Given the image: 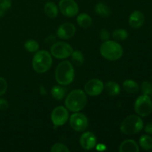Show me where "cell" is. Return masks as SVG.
Here are the masks:
<instances>
[{
  "label": "cell",
  "mask_w": 152,
  "mask_h": 152,
  "mask_svg": "<svg viewBox=\"0 0 152 152\" xmlns=\"http://www.w3.org/2000/svg\"><path fill=\"white\" fill-rule=\"evenodd\" d=\"M99 52L107 60L117 61L123 56V48L117 41L108 40L101 45Z\"/></svg>",
  "instance_id": "4"
},
{
  "label": "cell",
  "mask_w": 152,
  "mask_h": 152,
  "mask_svg": "<svg viewBox=\"0 0 152 152\" xmlns=\"http://www.w3.org/2000/svg\"><path fill=\"white\" fill-rule=\"evenodd\" d=\"M39 91H40V94H41L42 96H45V95H47V91H46L45 88L42 85H41V86H39Z\"/></svg>",
  "instance_id": "35"
},
{
  "label": "cell",
  "mask_w": 152,
  "mask_h": 152,
  "mask_svg": "<svg viewBox=\"0 0 152 152\" xmlns=\"http://www.w3.org/2000/svg\"><path fill=\"white\" fill-rule=\"evenodd\" d=\"M11 0H0V18L2 17L7 10L11 7Z\"/></svg>",
  "instance_id": "26"
},
{
  "label": "cell",
  "mask_w": 152,
  "mask_h": 152,
  "mask_svg": "<svg viewBox=\"0 0 152 152\" xmlns=\"http://www.w3.org/2000/svg\"><path fill=\"white\" fill-rule=\"evenodd\" d=\"M140 146L144 150H148L152 149V137L149 135L144 134L140 137L139 140Z\"/></svg>",
  "instance_id": "22"
},
{
  "label": "cell",
  "mask_w": 152,
  "mask_h": 152,
  "mask_svg": "<svg viewBox=\"0 0 152 152\" xmlns=\"http://www.w3.org/2000/svg\"><path fill=\"white\" fill-rule=\"evenodd\" d=\"M75 76L74 66L69 61H62L57 65L55 71V79L58 84L68 86L73 83Z\"/></svg>",
  "instance_id": "2"
},
{
  "label": "cell",
  "mask_w": 152,
  "mask_h": 152,
  "mask_svg": "<svg viewBox=\"0 0 152 152\" xmlns=\"http://www.w3.org/2000/svg\"><path fill=\"white\" fill-rule=\"evenodd\" d=\"M68 118H69L68 110L64 106L56 107L52 111L50 115L52 123L54 125L55 128L65 125L68 122Z\"/></svg>",
  "instance_id": "8"
},
{
  "label": "cell",
  "mask_w": 152,
  "mask_h": 152,
  "mask_svg": "<svg viewBox=\"0 0 152 152\" xmlns=\"http://www.w3.org/2000/svg\"><path fill=\"white\" fill-rule=\"evenodd\" d=\"M99 37H100L102 41L105 42L110 39L111 35H110V33L108 32V30L105 29V28H102L99 31Z\"/></svg>",
  "instance_id": "30"
},
{
  "label": "cell",
  "mask_w": 152,
  "mask_h": 152,
  "mask_svg": "<svg viewBox=\"0 0 152 152\" xmlns=\"http://www.w3.org/2000/svg\"><path fill=\"white\" fill-rule=\"evenodd\" d=\"M24 47H25V50L29 52V53H36L39 50V45L36 40L29 39L25 42Z\"/></svg>",
  "instance_id": "25"
},
{
  "label": "cell",
  "mask_w": 152,
  "mask_h": 152,
  "mask_svg": "<svg viewBox=\"0 0 152 152\" xmlns=\"http://www.w3.org/2000/svg\"><path fill=\"white\" fill-rule=\"evenodd\" d=\"M123 89L129 94H136L139 91V85L133 80H126L123 83Z\"/></svg>",
  "instance_id": "18"
},
{
  "label": "cell",
  "mask_w": 152,
  "mask_h": 152,
  "mask_svg": "<svg viewBox=\"0 0 152 152\" xmlns=\"http://www.w3.org/2000/svg\"><path fill=\"white\" fill-rule=\"evenodd\" d=\"M88 102L86 92L80 89H76L70 92L65 99L66 108L71 112H78L86 106Z\"/></svg>",
  "instance_id": "1"
},
{
  "label": "cell",
  "mask_w": 152,
  "mask_h": 152,
  "mask_svg": "<svg viewBox=\"0 0 152 152\" xmlns=\"http://www.w3.org/2000/svg\"><path fill=\"white\" fill-rule=\"evenodd\" d=\"M74 49L71 45L65 42H56L50 47V54L58 59H64L69 57Z\"/></svg>",
  "instance_id": "7"
},
{
  "label": "cell",
  "mask_w": 152,
  "mask_h": 152,
  "mask_svg": "<svg viewBox=\"0 0 152 152\" xmlns=\"http://www.w3.org/2000/svg\"><path fill=\"white\" fill-rule=\"evenodd\" d=\"M8 102L3 98H0V111H6L8 108Z\"/></svg>",
  "instance_id": "31"
},
{
  "label": "cell",
  "mask_w": 152,
  "mask_h": 152,
  "mask_svg": "<svg viewBox=\"0 0 152 152\" xmlns=\"http://www.w3.org/2000/svg\"><path fill=\"white\" fill-rule=\"evenodd\" d=\"M77 22L81 28L85 29L90 28L92 25L91 17L86 13H83L79 15L77 18Z\"/></svg>",
  "instance_id": "19"
},
{
  "label": "cell",
  "mask_w": 152,
  "mask_h": 152,
  "mask_svg": "<svg viewBox=\"0 0 152 152\" xmlns=\"http://www.w3.org/2000/svg\"><path fill=\"white\" fill-rule=\"evenodd\" d=\"M141 90L143 94L148 96H152V83L148 81H144L141 85Z\"/></svg>",
  "instance_id": "27"
},
{
  "label": "cell",
  "mask_w": 152,
  "mask_h": 152,
  "mask_svg": "<svg viewBox=\"0 0 152 152\" xmlns=\"http://www.w3.org/2000/svg\"><path fill=\"white\" fill-rule=\"evenodd\" d=\"M66 89L65 87L60 86H54L51 89V95L54 99L62 100L65 96Z\"/></svg>",
  "instance_id": "21"
},
{
  "label": "cell",
  "mask_w": 152,
  "mask_h": 152,
  "mask_svg": "<svg viewBox=\"0 0 152 152\" xmlns=\"http://www.w3.org/2000/svg\"><path fill=\"white\" fill-rule=\"evenodd\" d=\"M44 12L49 18H56L58 16V7L55 3L49 1L45 4Z\"/></svg>",
  "instance_id": "20"
},
{
  "label": "cell",
  "mask_w": 152,
  "mask_h": 152,
  "mask_svg": "<svg viewBox=\"0 0 152 152\" xmlns=\"http://www.w3.org/2000/svg\"><path fill=\"white\" fill-rule=\"evenodd\" d=\"M80 143L82 148L85 150H91L96 146V137L94 134L87 132L83 134L80 138Z\"/></svg>",
  "instance_id": "13"
},
{
  "label": "cell",
  "mask_w": 152,
  "mask_h": 152,
  "mask_svg": "<svg viewBox=\"0 0 152 152\" xmlns=\"http://www.w3.org/2000/svg\"><path fill=\"white\" fill-rule=\"evenodd\" d=\"M143 129V121L139 115L126 117L120 125V131L126 135H134L139 133Z\"/></svg>",
  "instance_id": "5"
},
{
  "label": "cell",
  "mask_w": 152,
  "mask_h": 152,
  "mask_svg": "<svg viewBox=\"0 0 152 152\" xmlns=\"http://www.w3.org/2000/svg\"><path fill=\"white\" fill-rule=\"evenodd\" d=\"M71 56L72 62L76 66H81L84 63V55L80 50H74Z\"/></svg>",
  "instance_id": "24"
},
{
  "label": "cell",
  "mask_w": 152,
  "mask_h": 152,
  "mask_svg": "<svg viewBox=\"0 0 152 152\" xmlns=\"http://www.w3.org/2000/svg\"><path fill=\"white\" fill-rule=\"evenodd\" d=\"M119 151L120 152H139L138 144L134 140H126L120 145Z\"/></svg>",
  "instance_id": "15"
},
{
  "label": "cell",
  "mask_w": 152,
  "mask_h": 152,
  "mask_svg": "<svg viewBox=\"0 0 152 152\" xmlns=\"http://www.w3.org/2000/svg\"><path fill=\"white\" fill-rule=\"evenodd\" d=\"M105 92L111 96H115L120 94L121 89L120 85L114 81H108L104 85Z\"/></svg>",
  "instance_id": "16"
},
{
  "label": "cell",
  "mask_w": 152,
  "mask_h": 152,
  "mask_svg": "<svg viewBox=\"0 0 152 152\" xmlns=\"http://www.w3.org/2000/svg\"><path fill=\"white\" fill-rule=\"evenodd\" d=\"M70 126L76 132H84L88 126V117L83 113L75 112L70 117Z\"/></svg>",
  "instance_id": "9"
},
{
  "label": "cell",
  "mask_w": 152,
  "mask_h": 152,
  "mask_svg": "<svg viewBox=\"0 0 152 152\" xmlns=\"http://www.w3.org/2000/svg\"><path fill=\"white\" fill-rule=\"evenodd\" d=\"M95 12L97 13L99 16H100L101 17L103 18H107L111 15V9L110 7L107 5L105 3L102 2H98L97 4L95 5L94 7Z\"/></svg>",
  "instance_id": "17"
},
{
  "label": "cell",
  "mask_w": 152,
  "mask_h": 152,
  "mask_svg": "<svg viewBox=\"0 0 152 152\" xmlns=\"http://www.w3.org/2000/svg\"><path fill=\"white\" fill-rule=\"evenodd\" d=\"M59 7L62 15L72 18L79 13V6L74 0H60Z\"/></svg>",
  "instance_id": "10"
},
{
  "label": "cell",
  "mask_w": 152,
  "mask_h": 152,
  "mask_svg": "<svg viewBox=\"0 0 152 152\" xmlns=\"http://www.w3.org/2000/svg\"><path fill=\"white\" fill-rule=\"evenodd\" d=\"M45 42L47 43V44H50V45H53V43L56 42V37L55 36L53 35H50L48 36V37H46L45 40Z\"/></svg>",
  "instance_id": "32"
},
{
  "label": "cell",
  "mask_w": 152,
  "mask_h": 152,
  "mask_svg": "<svg viewBox=\"0 0 152 152\" xmlns=\"http://www.w3.org/2000/svg\"><path fill=\"white\" fill-rule=\"evenodd\" d=\"M53 59L50 53L45 50H38L34 54L32 60L33 69L38 74L45 73L51 68Z\"/></svg>",
  "instance_id": "3"
},
{
  "label": "cell",
  "mask_w": 152,
  "mask_h": 152,
  "mask_svg": "<svg viewBox=\"0 0 152 152\" xmlns=\"http://www.w3.org/2000/svg\"><path fill=\"white\" fill-rule=\"evenodd\" d=\"M145 22V16L140 10H134L131 13L129 19V24L132 28L138 29L143 25Z\"/></svg>",
  "instance_id": "14"
},
{
  "label": "cell",
  "mask_w": 152,
  "mask_h": 152,
  "mask_svg": "<svg viewBox=\"0 0 152 152\" xmlns=\"http://www.w3.org/2000/svg\"><path fill=\"white\" fill-rule=\"evenodd\" d=\"M134 110L140 117H145L152 111V101L151 97L142 94L137 97L134 102Z\"/></svg>",
  "instance_id": "6"
},
{
  "label": "cell",
  "mask_w": 152,
  "mask_h": 152,
  "mask_svg": "<svg viewBox=\"0 0 152 152\" xmlns=\"http://www.w3.org/2000/svg\"><path fill=\"white\" fill-rule=\"evenodd\" d=\"M144 131L148 134H152V123H148L144 128Z\"/></svg>",
  "instance_id": "33"
},
{
  "label": "cell",
  "mask_w": 152,
  "mask_h": 152,
  "mask_svg": "<svg viewBox=\"0 0 152 152\" xmlns=\"http://www.w3.org/2000/svg\"><path fill=\"white\" fill-rule=\"evenodd\" d=\"M96 149L97 150V151H105L106 150V145H104V144L102 143H99L97 145H96Z\"/></svg>",
  "instance_id": "34"
},
{
  "label": "cell",
  "mask_w": 152,
  "mask_h": 152,
  "mask_svg": "<svg viewBox=\"0 0 152 152\" xmlns=\"http://www.w3.org/2000/svg\"><path fill=\"white\" fill-rule=\"evenodd\" d=\"M84 88L86 94L91 96H96L101 94L103 91L104 83L99 79H92L86 83Z\"/></svg>",
  "instance_id": "11"
},
{
  "label": "cell",
  "mask_w": 152,
  "mask_h": 152,
  "mask_svg": "<svg viewBox=\"0 0 152 152\" xmlns=\"http://www.w3.org/2000/svg\"><path fill=\"white\" fill-rule=\"evenodd\" d=\"M69 151V148L65 144L61 143V142L55 143L50 148L51 152H68Z\"/></svg>",
  "instance_id": "28"
},
{
  "label": "cell",
  "mask_w": 152,
  "mask_h": 152,
  "mask_svg": "<svg viewBox=\"0 0 152 152\" xmlns=\"http://www.w3.org/2000/svg\"><path fill=\"white\" fill-rule=\"evenodd\" d=\"M76 34V28L71 22H65L59 26L56 30V35L62 39L72 38Z\"/></svg>",
  "instance_id": "12"
},
{
  "label": "cell",
  "mask_w": 152,
  "mask_h": 152,
  "mask_svg": "<svg viewBox=\"0 0 152 152\" xmlns=\"http://www.w3.org/2000/svg\"><path fill=\"white\" fill-rule=\"evenodd\" d=\"M129 37V33L126 30L118 28V29L114 30L112 34V37L115 41L117 42H123L125 41Z\"/></svg>",
  "instance_id": "23"
},
{
  "label": "cell",
  "mask_w": 152,
  "mask_h": 152,
  "mask_svg": "<svg viewBox=\"0 0 152 152\" xmlns=\"http://www.w3.org/2000/svg\"><path fill=\"white\" fill-rule=\"evenodd\" d=\"M7 89V83L3 77H0V96L6 93Z\"/></svg>",
  "instance_id": "29"
}]
</instances>
